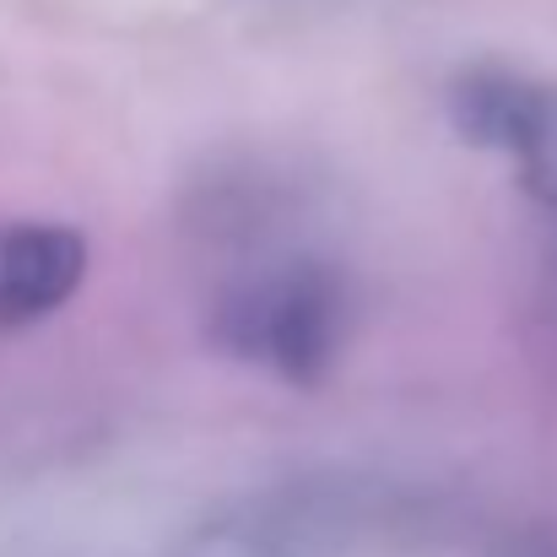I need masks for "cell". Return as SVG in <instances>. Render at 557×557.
Returning <instances> with one entry per match:
<instances>
[{
  "mask_svg": "<svg viewBox=\"0 0 557 557\" xmlns=\"http://www.w3.org/2000/svg\"><path fill=\"white\" fill-rule=\"evenodd\" d=\"M358 325L347 271L314 249H265L227 271L206 309V342L293 389L325 384Z\"/></svg>",
  "mask_w": 557,
  "mask_h": 557,
  "instance_id": "cell-1",
  "label": "cell"
},
{
  "mask_svg": "<svg viewBox=\"0 0 557 557\" xmlns=\"http://www.w3.org/2000/svg\"><path fill=\"white\" fill-rule=\"evenodd\" d=\"M444 114L466 147L515 158L525 195L557 211V87L520 76L509 65H466L449 92Z\"/></svg>",
  "mask_w": 557,
  "mask_h": 557,
  "instance_id": "cell-2",
  "label": "cell"
},
{
  "mask_svg": "<svg viewBox=\"0 0 557 557\" xmlns=\"http://www.w3.org/2000/svg\"><path fill=\"white\" fill-rule=\"evenodd\" d=\"M87 238L71 222H0V331H22L60 314L87 282Z\"/></svg>",
  "mask_w": 557,
  "mask_h": 557,
  "instance_id": "cell-3",
  "label": "cell"
},
{
  "mask_svg": "<svg viewBox=\"0 0 557 557\" xmlns=\"http://www.w3.org/2000/svg\"><path fill=\"white\" fill-rule=\"evenodd\" d=\"M185 557H309L304 536L293 525H271V520H222L206 525Z\"/></svg>",
  "mask_w": 557,
  "mask_h": 557,
  "instance_id": "cell-4",
  "label": "cell"
}]
</instances>
